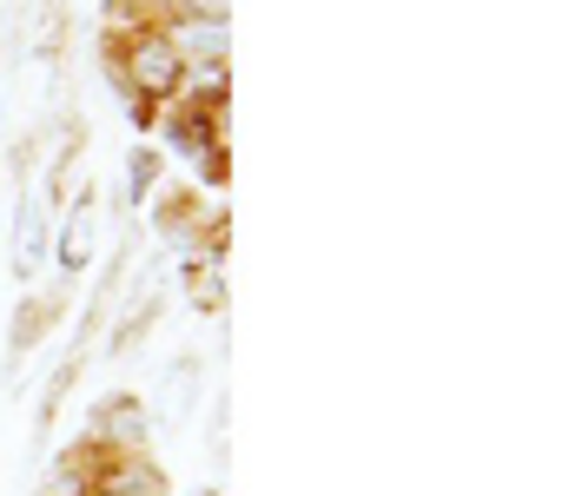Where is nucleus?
<instances>
[{"instance_id": "obj_1", "label": "nucleus", "mask_w": 569, "mask_h": 496, "mask_svg": "<svg viewBox=\"0 0 569 496\" xmlns=\"http://www.w3.org/2000/svg\"><path fill=\"white\" fill-rule=\"evenodd\" d=\"M127 80L140 87L146 100H172L179 80H186V60L166 47V33H152V40H140V47L127 53Z\"/></svg>"}, {"instance_id": "obj_2", "label": "nucleus", "mask_w": 569, "mask_h": 496, "mask_svg": "<svg viewBox=\"0 0 569 496\" xmlns=\"http://www.w3.org/2000/svg\"><path fill=\"white\" fill-rule=\"evenodd\" d=\"M166 47L179 53V60H226V27L219 20H172V33H166Z\"/></svg>"}, {"instance_id": "obj_3", "label": "nucleus", "mask_w": 569, "mask_h": 496, "mask_svg": "<svg viewBox=\"0 0 569 496\" xmlns=\"http://www.w3.org/2000/svg\"><path fill=\"white\" fill-rule=\"evenodd\" d=\"M87 252H93V212L80 205V212H73V232L60 239V265H67V272H80V265H87Z\"/></svg>"}, {"instance_id": "obj_4", "label": "nucleus", "mask_w": 569, "mask_h": 496, "mask_svg": "<svg viewBox=\"0 0 569 496\" xmlns=\"http://www.w3.org/2000/svg\"><path fill=\"white\" fill-rule=\"evenodd\" d=\"M186 292H192L199 312H226V285H219L212 265H186Z\"/></svg>"}, {"instance_id": "obj_5", "label": "nucleus", "mask_w": 569, "mask_h": 496, "mask_svg": "<svg viewBox=\"0 0 569 496\" xmlns=\"http://www.w3.org/2000/svg\"><path fill=\"white\" fill-rule=\"evenodd\" d=\"M40 496H87V484H80V470H73V464H53V470H47V484H40Z\"/></svg>"}, {"instance_id": "obj_6", "label": "nucleus", "mask_w": 569, "mask_h": 496, "mask_svg": "<svg viewBox=\"0 0 569 496\" xmlns=\"http://www.w3.org/2000/svg\"><path fill=\"white\" fill-rule=\"evenodd\" d=\"M113 484H127V496H159V470H152V464H133L127 477L113 470Z\"/></svg>"}, {"instance_id": "obj_7", "label": "nucleus", "mask_w": 569, "mask_h": 496, "mask_svg": "<svg viewBox=\"0 0 569 496\" xmlns=\"http://www.w3.org/2000/svg\"><path fill=\"white\" fill-rule=\"evenodd\" d=\"M226 7L232 0H179V20H219L226 27Z\"/></svg>"}]
</instances>
